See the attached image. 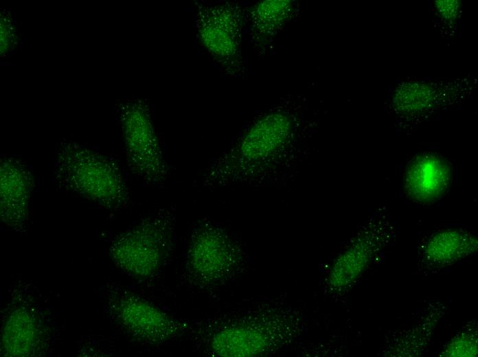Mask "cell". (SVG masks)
<instances>
[{
	"label": "cell",
	"instance_id": "6da1fadb",
	"mask_svg": "<svg viewBox=\"0 0 478 357\" xmlns=\"http://www.w3.org/2000/svg\"><path fill=\"white\" fill-rule=\"evenodd\" d=\"M53 174L60 187L107 209L124 207L130 200L116 162L71 141L58 148Z\"/></svg>",
	"mask_w": 478,
	"mask_h": 357
},
{
	"label": "cell",
	"instance_id": "7a4b0ae2",
	"mask_svg": "<svg viewBox=\"0 0 478 357\" xmlns=\"http://www.w3.org/2000/svg\"><path fill=\"white\" fill-rule=\"evenodd\" d=\"M293 121L284 111H273L255 121L237 145L224 158L209 166L201 176L203 186L249 175L275 152L284 148L293 134Z\"/></svg>",
	"mask_w": 478,
	"mask_h": 357
},
{
	"label": "cell",
	"instance_id": "3957f363",
	"mask_svg": "<svg viewBox=\"0 0 478 357\" xmlns=\"http://www.w3.org/2000/svg\"><path fill=\"white\" fill-rule=\"evenodd\" d=\"M175 215L163 209L112 242L109 254L124 272L137 279L157 274L168 260L175 242Z\"/></svg>",
	"mask_w": 478,
	"mask_h": 357
},
{
	"label": "cell",
	"instance_id": "277c9868",
	"mask_svg": "<svg viewBox=\"0 0 478 357\" xmlns=\"http://www.w3.org/2000/svg\"><path fill=\"white\" fill-rule=\"evenodd\" d=\"M196 27L203 47L230 76L242 77L246 65L242 38L247 23V11L239 3H198Z\"/></svg>",
	"mask_w": 478,
	"mask_h": 357
},
{
	"label": "cell",
	"instance_id": "5b68a950",
	"mask_svg": "<svg viewBox=\"0 0 478 357\" xmlns=\"http://www.w3.org/2000/svg\"><path fill=\"white\" fill-rule=\"evenodd\" d=\"M119 116L130 171L148 185H163L168 178L170 168L148 105L141 99L124 100L120 104Z\"/></svg>",
	"mask_w": 478,
	"mask_h": 357
},
{
	"label": "cell",
	"instance_id": "8992f818",
	"mask_svg": "<svg viewBox=\"0 0 478 357\" xmlns=\"http://www.w3.org/2000/svg\"><path fill=\"white\" fill-rule=\"evenodd\" d=\"M239 258V250L227 233L203 220L190 235L185 259V274L192 284L208 288L226 278Z\"/></svg>",
	"mask_w": 478,
	"mask_h": 357
},
{
	"label": "cell",
	"instance_id": "52a82bcc",
	"mask_svg": "<svg viewBox=\"0 0 478 357\" xmlns=\"http://www.w3.org/2000/svg\"><path fill=\"white\" fill-rule=\"evenodd\" d=\"M111 311L132 336L149 344H161L184 334L186 324L148 301L130 294L113 299Z\"/></svg>",
	"mask_w": 478,
	"mask_h": 357
},
{
	"label": "cell",
	"instance_id": "ba28073f",
	"mask_svg": "<svg viewBox=\"0 0 478 357\" xmlns=\"http://www.w3.org/2000/svg\"><path fill=\"white\" fill-rule=\"evenodd\" d=\"M34 180L30 170L19 159L3 155L0 162V208L1 220L17 229L28 218Z\"/></svg>",
	"mask_w": 478,
	"mask_h": 357
},
{
	"label": "cell",
	"instance_id": "9c48e42d",
	"mask_svg": "<svg viewBox=\"0 0 478 357\" xmlns=\"http://www.w3.org/2000/svg\"><path fill=\"white\" fill-rule=\"evenodd\" d=\"M208 353L218 356H253L269 344L264 327L255 321H243L213 330L204 337Z\"/></svg>",
	"mask_w": 478,
	"mask_h": 357
},
{
	"label": "cell",
	"instance_id": "30bf717a",
	"mask_svg": "<svg viewBox=\"0 0 478 357\" xmlns=\"http://www.w3.org/2000/svg\"><path fill=\"white\" fill-rule=\"evenodd\" d=\"M297 3L292 0H266L247 12L250 41L260 54H268L284 26L297 14Z\"/></svg>",
	"mask_w": 478,
	"mask_h": 357
},
{
	"label": "cell",
	"instance_id": "8fae6325",
	"mask_svg": "<svg viewBox=\"0 0 478 357\" xmlns=\"http://www.w3.org/2000/svg\"><path fill=\"white\" fill-rule=\"evenodd\" d=\"M36 323L27 311L16 310L6 321L3 332V349L12 356L31 354L38 340Z\"/></svg>",
	"mask_w": 478,
	"mask_h": 357
},
{
	"label": "cell",
	"instance_id": "7c38bea8",
	"mask_svg": "<svg viewBox=\"0 0 478 357\" xmlns=\"http://www.w3.org/2000/svg\"><path fill=\"white\" fill-rule=\"evenodd\" d=\"M453 233H450L448 240L443 239V244L434 238L429 242L424 252V260L427 264L434 268L444 267L469 253V242L464 244V237L461 233L459 237L449 244Z\"/></svg>",
	"mask_w": 478,
	"mask_h": 357
},
{
	"label": "cell",
	"instance_id": "4fadbf2b",
	"mask_svg": "<svg viewBox=\"0 0 478 357\" xmlns=\"http://www.w3.org/2000/svg\"><path fill=\"white\" fill-rule=\"evenodd\" d=\"M477 331L474 327L461 332L448 345L443 355L470 356L477 354Z\"/></svg>",
	"mask_w": 478,
	"mask_h": 357
},
{
	"label": "cell",
	"instance_id": "5bb4252c",
	"mask_svg": "<svg viewBox=\"0 0 478 357\" xmlns=\"http://www.w3.org/2000/svg\"><path fill=\"white\" fill-rule=\"evenodd\" d=\"M13 20L8 12L1 14V54L12 51L17 43V35Z\"/></svg>",
	"mask_w": 478,
	"mask_h": 357
}]
</instances>
